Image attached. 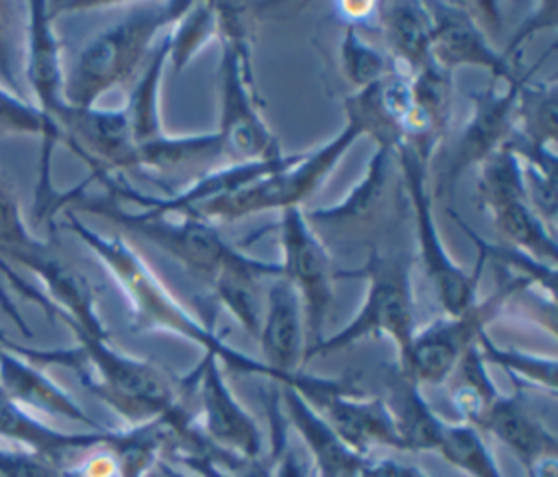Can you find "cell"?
<instances>
[{
  "label": "cell",
  "instance_id": "d590c367",
  "mask_svg": "<svg viewBox=\"0 0 558 477\" xmlns=\"http://www.w3.org/2000/svg\"><path fill=\"white\" fill-rule=\"evenodd\" d=\"M216 35V9L214 2H192L181 20L168 30L170 54L174 70L181 72L190 59Z\"/></svg>",
  "mask_w": 558,
  "mask_h": 477
},
{
  "label": "cell",
  "instance_id": "277c9868",
  "mask_svg": "<svg viewBox=\"0 0 558 477\" xmlns=\"http://www.w3.org/2000/svg\"><path fill=\"white\" fill-rule=\"evenodd\" d=\"M216 37L220 39V105L218 133L229 163L272 159L283 155L259 111L251 72L248 20L242 7L216 4Z\"/></svg>",
  "mask_w": 558,
  "mask_h": 477
},
{
  "label": "cell",
  "instance_id": "7c38bea8",
  "mask_svg": "<svg viewBox=\"0 0 558 477\" xmlns=\"http://www.w3.org/2000/svg\"><path fill=\"white\" fill-rule=\"evenodd\" d=\"M57 126L63 144L89 168V181L98 174L137 168V146L124 109L65 105L57 115Z\"/></svg>",
  "mask_w": 558,
  "mask_h": 477
},
{
  "label": "cell",
  "instance_id": "6da1fadb",
  "mask_svg": "<svg viewBox=\"0 0 558 477\" xmlns=\"http://www.w3.org/2000/svg\"><path fill=\"white\" fill-rule=\"evenodd\" d=\"M65 227L98 257L122 290L131 309V329L135 333L177 335L196 344L203 353L216 355L220 364L231 370L268 377L272 381L270 370L257 357L229 346L211 322L194 316L122 235H105L87 227L72 211H65Z\"/></svg>",
  "mask_w": 558,
  "mask_h": 477
},
{
  "label": "cell",
  "instance_id": "4dcf8cb0",
  "mask_svg": "<svg viewBox=\"0 0 558 477\" xmlns=\"http://www.w3.org/2000/svg\"><path fill=\"white\" fill-rule=\"evenodd\" d=\"M477 198L484 211L527 198L521 159L508 146L499 148L480 166Z\"/></svg>",
  "mask_w": 558,
  "mask_h": 477
},
{
  "label": "cell",
  "instance_id": "ba28073f",
  "mask_svg": "<svg viewBox=\"0 0 558 477\" xmlns=\"http://www.w3.org/2000/svg\"><path fill=\"white\" fill-rule=\"evenodd\" d=\"M395 159L401 172V183L408 194L412 216H414V235L418 255L425 268V274L436 292V298L447 316H456L469 309L480 296V277L486 264L482 250H477V261L471 270L456 264L449 255L438 224L434 220V194L429 189V159L427 155L399 146L395 150Z\"/></svg>",
  "mask_w": 558,
  "mask_h": 477
},
{
  "label": "cell",
  "instance_id": "ac0fdd59",
  "mask_svg": "<svg viewBox=\"0 0 558 477\" xmlns=\"http://www.w3.org/2000/svg\"><path fill=\"white\" fill-rule=\"evenodd\" d=\"M4 340V338H2ZM0 340V392L31 414H46L85 425L89 431H102L70 392L50 379L41 366L7 348Z\"/></svg>",
  "mask_w": 558,
  "mask_h": 477
},
{
  "label": "cell",
  "instance_id": "ee69618b",
  "mask_svg": "<svg viewBox=\"0 0 558 477\" xmlns=\"http://www.w3.org/2000/svg\"><path fill=\"white\" fill-rule=\"evenodd\" d=\"M161 468L166 470V475H168V477H194L192 473L181 470V468H177V466H172V464H168V462H163V460H161Z\"/></svg>",
  "mask_w": 558,
  "mask_h": 477
},
{
  "label": "cell",
  "instance_id": "f35d334b",
  "mask_svg": "<svg viewBox=\"0 0 558 477\" xmlns=\"http://www.w3.org/2000/svg\"><path fill=\"white\" fill-rule=\"evenodd\" d=\"M63 477H120L118 462L107 444L94 447L76 464L61 468Z\"/></svg>",
  "mask_w": 558,
  "mask_h": 477
},
{
  "label": "cell",
  "instance_id": "ab89813d",
  "mask_svg": "<svg viewBox=\"0 0 558 477\" xmlns=\"http://www.w3.org/2000/svg\"><path fill=\"white\" fill-rule=\"evenodd\" d=\"M360 477H432V475L418 468L416 464H410L397 457L368 455L362 464Z\"/></svg>",
  "mask_w": 558,
  "mask_h": 477
},
{
  "label": "cell",
  "instance_id": "bcb514c9",
  "mask_svg": "<svg viewBox=\"0 0 558 477\" xmlns=\"http://www.w3.org/2000/svg\"><path fill=\"white\" fill-rule=\"evenodd\" d=\"M2 338H7V335H4V333H2V329H0V340H2Z\"/></svg>",
  "mask_w": 558,
  "mask_h": 477
},
{
  "label": "cell",
  "instance_id": "7402d4cb",
  "mask_svg": "<svg viewBox=\"0 0 558 477\" xmlns=\"http://www.w3.org/2000/svg\"><path fill=\"white\" fill-rule=\"evenodd\" d=\"M392 159H395V150L386 146H375L364 168V174L347 192V196L336 205L318 207L305 213L307 222L312 227L320 224V227H333L338 231L368 227L379 216L386 192L390 187Z\"/></svg>",
  "mask_w": 558,
  "mask_h": 477
},
{
  "label": "cell",
  "instance_id": "7a4b0ae2",
  "mask_svg": "<svg viewBox=\"0 0 558 477\" xmlns=\"http://www.w3.org/2000/svg\"><path fill=\"white\" fill-rule=\"evenodd\" d=\"M74 338L76 346L68 348H28L9 338L2 344L41 368H70L92 394L126 420V427L155 420L181 405L179 386L157 364L118 351L105 338Z\"/></svg>",
  "mask_w": 558,
  "mask_h": 477
},
{
  "label": "cell",
  "instance_id": "7dc6e473",
  "mask_svg": "<svg viewBox=\"0 0 558 477\" xmlns=\"http://www.w3.org/2000/svg\"><path fill=\"white\" fill-rule=\"evenodd\" d=\"M351 477H360V475H351Z\"/></svg>",
  "mask_w": 558,
  "mask_h": 477
},
{
  "label": "cell",
  "instance_id": "f546056e",
  "mask_svg": "<svg viewBox=\"0 0 558 477\" xmlns=\"http://www.w3.org/2000/svg\"><path fill=\"white\" fill-rule=\"evenodd\" d=\"M436 453L469 477H504L482 431L469 423H445Z\"/></svg>",
  "mask_w": 558,
  "mask_h": 477
},
{
  "label": "cell",
  "instance_id": "52a82bcc",
  "mask_svg": "<svg viewBox=\"0 0 558 477\" xmlns=\"http://www.w3.org/2000/svg\"><path fill=\"white\" fill-rule=\"evenodd\" d=\"M357 139V129L344 122V126L331 139L323 142L318 148L296 152L294 159L286 166L266 172L229 194H222L214 200L198 205L187 216L201 218L205 222H231L259 211H283L290 207H301V203L320 187L327 174H331V170L340 163L344 152Z\"/></svg>",
  "mask_w": 558,
  "mask_h": 477
},
{
  "label": "cell",
  "instance_id": "7bdbcfd3",
  "mask_svg": "<svg viewBox=\"0 0 558 477\" xmlns=\"http://www.w3.org/2000/svg\"><path fill=\"white\" fill-rule=\"evenodd\" d=\"M0 307L4 309V314L13 320V325L22 331V335H26V338H33V331H31V327L26 325V320L22 318V314H20V309H17V305L13 303V298L9 296V288L4 285V281H2V277H0Z\"/></svg>",
  "mask_w": 558,
  "mask_h": 477
},
{
  "label": "cell",
  "instance_id": "5b68a950",
  "mask_svg": "<svg viewBox=\"0 0 558 477\" xmlns=\"http://www.w3.org/2000/svg\"><path fill=\"white\" fill-rule=\"evenodd\" d=\"M342 277L366 279L362 305L342 329L333 335H325L305 355L303 366L316 357L344 351L366 338H388L397 351V366H401L416 333L412 257L405 253H381L371 248L360 268L336 272V279Z\"/></svg>",
  "mask_w": 558,
  "mask_h": 477
},
{
  "label": "cell",
  "instance_id": "d6a6232c",
  "mask_svg": "<svg viewBox=\"0 0 558 477\" xmlns=\"http://www.w3.org/2000/svg\"><path fill=\"white\" fill-rule=\"evenodd\" d=\"M412 91L416 109L440 139L449 129L453 111V72L440 68L436 61H427L412 74Z\"/></svg>",
  "mask_w": 558,
  "mask_h": 477
},
{
  "label": "cell",
  "instance_id": "d4e9b609",
  "mask_svg": "<svg viewBox=\"0 0 558 477\" xmlns=\"http://www.w3.org/2000/svg\"><path fill=\"white\" fill-rule=\"evenodd\" d=\"M225 157L216 131L194 135H168L137 148V170H155L159 174H201L214 170L216 161Z\"/></svg>",
  "mask_w": 558,
  "mask_h": 477
},
{
  "label": "cell",
  "instance_id": "30bf717a",
  "mask_svg": "<svg viewBox=\"0 0 558 477\" xmlns=\"http://www.w3.org/2000/svg\"><path fill=\"white\" fill-rule=\"evenodd\" d=\"M277 229L281 242V277L292 283L303 305L307 355L325 338L327 314L333 305L336 270L329 248L307 222L301 207L283 209Z\"/></svg>",
  "mask_w": 558,
  "mask_h": 477
},
{
  "label": "cell",
  "instance_id": "5bb4252c",
  "mask_svg": "<svg viewBox=\"0 0 558 477\" xmlns=\"http://www.w3.org/2000/svg\"><path fill=\"white\" fill-rule=\"evenodd\" d=\"M432 22V61L453 72L462 65L482 68L493 83L512 85L523 74L512 61L497 52L466 4L458 2H425Z\"/></svg>",
  "mask_w": 558,
  "mask_h": 477
},
{
  "label": "cell",
  "instance_id": "9c48e42d",
  "mask_svg": "<svg viewBox=\"0 0 558 477\" xmlns=\"http://www.w3.org/2000/svg\"><path fill=\"white\" fill-rule=\"evenodd\" d=\"M525 285L530 283L514 274L493 294L477 298L469 309L456 316L442 314L423 329H416L408 357L397 366V370L418 386L445 383L462 355L477 344L486 327L501 314L506 301Z\"/></svg>",
  "mask_w": 558,
  "mask_h": 477
},
{
  "label": "cell",
  "instance_id": "ffe728a7",
  "mask_svg": "<svg viewBox=\"0 0 558 477\" xmlns=\"http://www.w3.org/2000/svg\"><path fill=\"white\" fill-rule=\"evenodd\" d=\"M475 429L490 433L521 462L525 473L545 460L558 457V440L521 401V394H501L484 412Z\"/></svg>",
  "mask_w": 558,
  "mask_h": 477
},
{
  "label": "cell",
  "instance_id": "8fae6325",
  "mask_svg": "<svg viewBox=\"0 0 558 477\" xmlns=\"http://www.w3.org/2000/svg\"><path fill=\"white\" fill-rule=\"evenodd\" d=\"M525 74L512 85L490 81L488 87L469 94L471 115L460 129L438 181V194L442 198L451 200L462 174L473 166H482L506 146L514 131L517 91Z\"/></svg>",
  "mask_w": 558,
  "mask_h": 477
},
{
  "label": "cell",
  "instance_id": "44dd1931",
  "mask_svg": "<svg viewBox=\"0 0 558 477\" xmlns=\"http://www.w3.org/2000/svg\"><path fill=\"white\" fill-rule=\"evenodd\" d=\"M109 433L111 429L81 433L54 429L0 392V442H9L13 447L37 453L61 468L70 455L87 453L94 447L107 444Z\"/></svg>",
  "mask_w": 558,
  "mask_h": 477
},
{
  "label": "cell",
  "instance_id": "3957f363",
  "mask_svg": "<svg viewBox=\"0 0 558 477\" xmlns=\"http://www.w3.org/2000/svg\"><path fill=\"white\" fill-rule=\"evenodd\" d=\"M192 2H135L100 28L76 54L63 78V98L72 107H96L100 96L126 85L150 57L157 33L172 28Z\"/></svg>",
  "mask_w": 558,
  "mask_h": 477
},
{
  "label": "cell",
  "instance_id": "60d3db41",
  "mask_svg": "<svg viewBox=\"0 0 558 477\" xmlns=\"http://www.w3.org/2000/svg\"><path fill=\"white\" fill-rule=\"evenodd\" d=\"M336 15L344 26L353 28H375L377 26V2H338L333 4Z\"/></svg>",
  "mask_w": 558,
  "mask_h": 477
},
{
  "label": "cell",
  "instance_id": "603a6c76",
  "mask_svg": "<svg viewBox=\"0 0 558 477\" xmlns=\"http://www.w3.org/2000/svg\"><path fill=\"white\" fill-rule=\"evenodd\" d=\"M558 139V85L556 81L530 83V72L519 85L514 131L506 146L517 157L554 150Z\"/></svg>",
  "mask_w": 558,
  "mask_h": 477
},
{
  "label": "cell",
  "instance_id": "4fadbf2b",
  "mask_svg": "<svg viewBox=\"0 0 558 477\" xmlns=\"http://www.w3.org/2000/svg\"><path fill=\"white\" fill-rule=\"evenodd\" d=\"M183 383L196 386L201 414L196 418L203 433L220 449L251 460L264 451L262 429L248 409L231 392L222 364L216 355L203 353L196 370Z\"/></svg>",
  "mask_w": 558,
  "mask_h": 477
},
{
  "label": "cell",
  "instance_id": "83f0119b",
  "mask_svg": "<svg viewBox=\"0 0 558 477\" xmlns=\"http://www.w3.org/2000/svg\"><path fill=\"white\" fill-rule=\"evenodd\" d=\"M488 218L504 244L536 261L556 266V235L530 207L527 198L497 207L488 211Z\"/></svg>",
  "mask_w": 558,
  "mask_h": 477
},
{
  "label": "cell",
  "instance_id": "74e56055",
  "mask_svg": "<svg viewBox=\"0 0 558 477\" xmlns=\"http://www.w3.org/2000/svg\"><path fill=\"white\" fill-rule=\"evenodd\" d=\"M558 26V2L556 0H549V2H543L538 4L521 24L519 28L514 30V35L510 37L508 46L504 48V57L510 61V57L536 33V30H543V28H556Z\"/></svg>",
  "mask_w": 558,
  "mask_h": 477
},
{
  "label": "cell",
  "instance_id": "cb8c5ba5",
  "mask_svg": "<svg viewBox=\"0 0 558 477\" xmlns=\"http://www.w3.org/2000/svg\"><path fill=\"white\" fill-rule=\"evenodd\" d=\"M377 30L384 33L388 57L405 72L432 61V22L425 2H377Z\"/></svg>",
  "mask_w": 558,
  "mask_h": 477
},
{
  "label": "cell",
  "instance_id": "9a60e30c",
  "mask_svg": "<svg viewBox=\"0 0 558 477\" xmlns=\"http://www.w3.org/2000/svg\"><path fill=\"white\" fill-rule=\"evenodd\" d=\"M11 264L24 266L41 281V292L57 307L59 320H63L72 329V333L109 340V331L96 307V294L92 283L52 244L39 240L33 248L15 257Z\"/></svg>",
  "mask_w": 558,
  "mask_h": 477
},
{
  "label": "cell",
  "instance_id": "e0dca14e",
  "mask_svg": "<svg viewBox=\"0 0 558 477\" xmlns=\"http://www.w3.org/2000/svg\"><path fill=\"white\" fill-rule=\"evenodd\" d=\"M314 407L357 455L368 457L375 447L401 451L390 409L381 396H366L355 383H349L323 396Z\"/></svg>",
  "mask_w": 558,
  "mask_h": 477
},
{
  "label": "cell",
  "instance_id": "8992f818",
  "mask_svg": "<svg viewBox=\"0 0 558 477\" xmlns=\"http://www.w3.org/2000/svg\"><path fill=\"white\" fill-rule=\"evenodd\" d=\"M89 183L83 181L72 189V198L76 205L89 213H96L116 227L124 229L126 233L150 242L172 259H177L183 268H187L192 274H196L207 285L218 277L222 268L238 261L244 250L227 242L220 231L201 218L194 216H161L150 213L146 209L131 211L124 209L118 200L111 196L100 198H87L83 196V189Z\"/></svg>",
  "mask_w": 558,
  "mask_h": 477
},
{
  "label": "cell",
  "instance_id": "484cf974",
  "mask_svg": "<svg viewBox=\"0 0 558 477\" xmlns=\"http://www.w3.org/2000/svg\"><path fill=\"white\" fill-rule=\"evenodd\" d=\"M384 401L390 409L401 451H410V453L436 451L447 420H442L432 409L418 383L410 381L397 370L392 379L390 396Z\"/></svg>",
  "mask_w": 558,
  "mask_h": 477
},
{
  "label": "cell",
  "instance_id": "4316f807",
  "mask_svg": "<svg viewBox=\"0 0 558 477\" xmlns=\"http://www.w3.org/2000/svg\"><path fill=\"white\" fill-rule=\"evenodd\" d=\"M168 54H170V37L166 30L159 46H155V50L150 52L142 76L131 87L126 105L122 107L137 148L159 139L166 133L159 115V85L163 78Z\"/></svg>",
  "mask_w": 558,
  "mask_h": 477
},
{
  "label": "cell",
  "instance_id": "e575fe53",
  "mask_svg": "<svg viewBox=\"0 0 558 477\" xmlns=\"http://www.w3.org/2000/svg\"><path fill=\"white\" fill-rule=\"evenodd\" d=\"M338 57L342 76L355 87V91L381 81L395 68L390 57L368 44L353 26H344Z\"/></svg>",
  "mask_w": 558,
  "mask_h": 477
},
{
  "label": "cell",
  "instance_id": "b9f144b4",
  "mask_svg": "<svg viewBox=\"0 0 558 477\" xmlns=\"http://www.w3.org/2000/svg\"><path fill=\"white\" fill-rule=\"evenodd\" d=\"M275 462H277V442L270 436L268 447L259 455L244 460L233 477H275Z\"/></svg>",
  "mask_w": 558,
  "mask_h": 477
},
{
  "label": "cell",
  "instance_id": "f6af8a7d",
  "mask_svg": "<svg viewBox=\"0 0 558 477\" xmlns=\"http://www.w3.org/2000/svg\"><path fill=\"white\" fill-rule=\"evenodd\" d=\"M144 477H168V475H166V470L161 468V460H159V462H157V464H155V466H153Z\"/></svg>",
  "mask_w": 558,
  "mask_h": 477
},
{
  "label": "cell",
  "instance_id": "f1b7e54d",
  "mask_svg": "<svg viewBox=\"0 0 558 477\" xmlns=\"http://www.w3.org/2000/svg\"><path fill=\"white\" fill-rule=\"evenodd\" d=\"M453 379L451 386V403L462 416V423L477 425L484 412L490 407V403L499 396V390L488 372V364L482 357L480 346L475 344L469 348L453 372L449 375Z\"/></svg>",
  "mask_w": 558,
  "mask_h": 477
},
{
  "label": "cell",
  "instance_id": "836d02e7",
  "mask_svg": "<svg viewBox=\"0 0 558 477\" xmlns=\"http://www.w3.org/2000/svg\"><path fill=\"white\" fill-rule=\"evenodd\" d=\"M24 48H26V2L0 0V85L24 98Z\"/></svg>",
  "mask_w": 558,
  "mask_h": 477
},
{
  "label": "cell",
  "instance_id": "2e32d148",
  "mask_svg": "<svg viewBox=\"0 0 558 477\" xmlns=\"http://www.w3.org/2000/svg\"><path fill=\"white\" fill-rule=\"evenodd\" d=\"M63 57L54 30V7L48 2H26V48L24 85L33 94V105L52 124L68 105L63 98Z\"/></svg>",
  "mask_w": 558,
  "mask_h": 477
},
{
  "label": "cell",
  "instance_id": "8d00e7d4",
  "mask_svg": "<svg viewBox=\"0 0 558 477\" xmlns=\"http://www.w3.org/2000/svg\"><path fill=\"white\" fill-rule=\"evenodd\" d=\"M0 477H63L61 466L26 449L0 442Z\"/></svg>",
  "mask_w": 558,
  "mask_h": 477
},
{
  "label": "cell",
  "instance_id": "1f68e13d",
  "mask_svg": "<svg viewBox=\"0 0 558 477\" xmlns=\"http://www.w3.org/2000/svg\"><path fill=\"white\" fill-rule=\"evenodd\" d=\"M477 346L482 351L484 362L490 366H499L504 368L512 379L517 381H525L530 386L543 388L547 392H556V370H558V362L554 355L545 357L538 353H530V351H519L512 346H499L488 331H484L477 340Z\"/></svg>",
  "mask_w": 558,
  "mask_h": 477
},
{
  "label": "cell",
  "instance_id": "d6986e66",
  "mask_svg": "<svg viewBox=\"0 0 558 477\" xmlns=\"http://www.w3.org/2000/svg\"><path fill=\"white\" fill-rule=\"evenodd\" d=\"M281 403L283 416L299 436L316 477L360 475L366 457L351 451L299 390L281 386Z\"/></svg>",
  "mask_w": 558,
  "mask_h": 477
}]
</instances>
